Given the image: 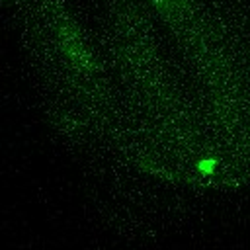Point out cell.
<instances>
[{
    "label": "cell",
    "mask_w": 250,
    "mask_h": 250,
    "mask_svg": "<svg viewBox=\"0 0 250 250\" xmlns=\"http://www.w3.org/2000/svg\"><path fill=\"white\" fill-rule=\"evenodd\" d=\"M213 168H215V164H213L211 160H201V162H199V170L205 172V174H211Z\"/></svg>",
    "instance_id": "6da1fadb"
}]
</instances>
